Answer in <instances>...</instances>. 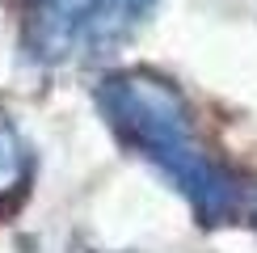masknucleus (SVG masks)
<instances>
[{
    "label": "nucleus",
    "instance_id": "obj_1",
    "mask_svg": "<svg viewBox=\"0 0 257 253\" xmlns=\"http://www.w3.org/2000/svg\"><path fill=\"white\" fill-rule=\"evenodd\" d=\"M17 144H13V131L5 126V118H0V190H9L13 186V177H17Z\"/></svg>",
    "mask_w": 257,
    "mask_h": 253
}]
</instances>
